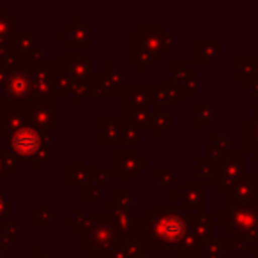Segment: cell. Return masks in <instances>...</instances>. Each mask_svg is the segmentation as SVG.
<instances>
[{
  "label": "cell",
  "instance_id": "9",
  "mask_svg": "<svg viewBox=\"0 0 258 258\" xmlns=\"http://www.w3.org/2000/svg\"><path fill=\"white\" fill-rule=\"evenodd\" d=\"M142 173L140 154H118V175H138Z\"/></svg>",
  "mask_w": 258,
  "mask_h": 258
},
{
  "label": "cell",
  "instance_id": "3",
  "mask_svg": "<svg viewBox=\"0 0 258 258\" xmlns=\"http://www.w3.org/2000/svg\"><path fill=\"white\" fill-rule=\"evenodd\" d=\"M117 226L101 218L92 225L87 237V247L94 249L96 256H104L113 246H117Z\"/></svg>",
  "mask_w": 258,
  "mask_h": 258
},
{
  "label": "cell",
  "instance_id": "11",
  "mask_svg": "<svg viewBox=\"0 0 258 258\" xmlns=\"http://www.w3.org/2000/svg\"><path fill=\"white\" fill-rule=\"evenodd\" d=\"M104 142L111 140V144H120L125 138V127L127 125L122 122H104Z\"/></svg>",
  "mask_w": 258,
  "mask_h": 258
},
{
  "label": "cell",
  "instance_id": "15",
  "mask_svg": "<svg viewBox=\"0 0 258 258\" xmlns=\"http://www.w3.org/2000/svg\"><path fill=\"white\" fill-rule=\"evenodd\" d=\"M0 173H4V172H2V161H0Z\"/></svg>",
  "mask_w": 258,
  "mask_h": 258
},
{
  "label": "cell",
  "instance_id": "4",
  "mask_svg": "<svg viewBox=\"0 0 258 258\" xmlns=\"http://www.w3.org/2000/svg\"><path fill=\"white\" fill-rule=\"evenodd\" d=\"M29 120L30 125L41 131H51L60 124V108L51 101L39 99V103L29 108Z\"/></svg>",
  "mask_w": 258,
  "mask_h": 258
},
{
  "label": "cell",
  "instance_id": "12",
  "mask_svg": "<svg viewBox=\"0 0 258 258\" xmlns=\"http://www.w3.org/2000/svg\"><path fill=\"white\" fill-rule=\"evenodd\" d=\"M13 214V204L4 200V197L0 195V221L6 218V216H11Z\"/></svg>",
  "mask_w": 258,
  "mask_h": 258
},
{
  "label": "cell",
  "instance_id": "2",
  "mask_svg": "<svg viewBox=\"0 0 258 258\" xmlns=\"http://www.w3.org/2000/svg\"><path fill=\"white\" fill-rule=\"evenodd\" d=\"M9 149L20 159H37L51 158V133L41 131L30 124L9 131Z\"/></svg>",
  "mask_w": 258,
  "mask_h": 258
},
{
  "label": "cell",
  "instance_id": "7",
  "mask_svg": "<svg viewBox=\"0 0 258 258\" xmlns=\"http://www.w3.org/2000/svg\"><path fill=\"white\" fill-rule=\"evenodd\" d=\"M20 20L9 9H0V43H11L13 37L18 34Z\"/></svg>",
  "mask_w": 258,
  "mask_h": 258
},
{
  "label": "cell",
  "instance_id": "5",
  "mask_svg": "<svg viewBox=\"0 0 258 258\" xmlns=\"http://www.w3.org/2000/svg\"><path fill=\"white\" fill-rule=\"evenodd\" d=\"M9 92V99L13 101H27L32 94V73L30 68H16L11 71L9 80L6 83Z\"/></svg>",
  "mask_w": 258,
  "mask_h": 258
},
{
  "label": "cell",
  "instance_id": "10",
  "mask_svg": "<svg viewBox=\"0 0 258 258\" xmlns=\"http://www.w3.org/2000/svg\"><path fill=\"white\" fill-rule=\"evenodd\" d=\"M69 36L73 46H80V44H87L90 46V39H92V30L89 25H73L69 34H64V37Z\"/></svg>",
  "mask_w": 258,
  "mask_h": 258
},
{
  "label": "cell",
  "instance_id": "1",
  "mask_svg": "<svg viewBox=\"0 0 258 258\" xmlns=\"http://www.w3.org/2000/svg\"><path fill=\"white\" fill-rule=\"evenodd\" d=\"M186 230V219L173 211H151L144 219V239L158 249L179 244Z\"/></svg>",
  "mask_w": 258,
  "mask_h": 258
},
{
  "label": "cell",
  "instance_id": "14",
  "mask_svg": "<svg viewBox=\"0 0 258 258\" xmlns=\"http://www.w3.org/2000/svg\"><path fill=\"white\" fill-rule=\"evenodd\" d=\"M0 258H4V254H2V247H0Z\"/></svg>",
  "mask_w": 258,
  "mask_h": 258
},
{
  "label": "cell",
  "instance_id": "8",
  "mask_svg": "<svg viewBox=\"0 0 258 258\" xmlns=\"http://www.w3.org/2000/svg\"><path fill=\"white\" fill-rule=\"evenodd\" d=\"M30 68V73H32V90L37 94V96H46L50 92V82L48 78L51 76V68L50 66H39V68Z\"/></svg>",
  "mask_w": 258,
  "mask_h": 258
},
{
  "label": "cell",
  "instance_id": "6",
  "mask_svg": "<svg viewBox=\"0 0 258 258\" xmlns=\"http://www.w3.org/2000/svg\"><path fill=\"white\" fill-rule=\"evenodd\" d=\"M62 66L68 75L80 80H89L92 76V58L90 57H64Z\"/></svg>",
  "mask_w": 258,
  "mask_h": 258
},
{
  "label": "cell",
  "instance_id": "13",
  "mask_svg": "<svg viewBox=\"0 0 258 258\" xmlns=\"http://www.w3.org/2000/svg\"><path fill=\"white\" fill-rule=\"evenodd\" d=\"M51 219H53L51 211H39V214H37V221H39L41 225H44V223H51Z\"/></svg>",
  "mask_w": 258,
  "mask_h": 258
}]
</instances>
